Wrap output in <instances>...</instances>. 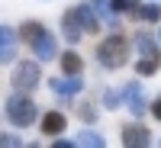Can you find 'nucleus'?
<instances>
[{
  "label": "nucleus",
  "instance_id": "6e6552de",
  "mask_svg": "<svg viewBox=\"0 0 161 148\" xmlns=\"http://www.w3.org/2000/svg\"><path fill=\"white\" fill-rule=\"evenodd\" d=\"M64 126H68V119H64L61 110H48V113H42V119H39V129H42L45 139H58L64 132Z\"/></svg>",
  "mask_w": 161,
  "mask_h": 148
},
{
  "label": "nucleus",
  "instance_id": "412c9836",
  "mask_svg": "<svg viewBox=\"0 0 161 148\" xmlns=\"http://www.w3.org/2000/svg\"><path fill=\"white\" fill-rule=\"evenodd\" d=\"M123 103V90H103V106L106 110H116Z\"/></svg>",
  "mask_w": 161,
  "mask_h": 148
},
{
  "label": "nucleus",
  "instance_id": "9d476101",
  "mask_svg": "<svg viewBox=\"0 0 161 148\" xmlns=\"http://www.w3.org/2000/svg\"><path fill=\"white\" fill-rule=\"evenodd\" d=\"M93 10H97V16L103 19V26H110V29H119V23H123V13L113 7V0H90Z\"/></svg>",
  "mask_w": 161,
  "mask_h": 148
},
{
  "label": "nucleus",
  "instance_id": "f3484780",
  "mask_svg": "<svg viewBox=\"0 0 161 148\" xmlns=\"http://www.w3.org/2000/svg\"><path fill=\"white\" fill-rule=\"evenodd\" d=\"M74 145H80V148H103L106 139L100 135V132H93V129H80L74 135Z\"/></svg>",
  "mask_w": 161,
  "mask_h": 148
},
{
  "label": "nucleus",
  "instance_id": "4be33fe9",
  "mask_svg": "<svg viewBox=\"0 0 161 148\" xmlns=\"http://www.w3.org/2000/svg\"><path fill=\"white\" fill-rule=\"evenodd\" d=\"M3 145H7V148H16V145H19V139L13 135V132H3Z\"/></svg>",
  "mask_w": 161,
  "mask_h": 148
},
{
  "label": "nucleus",
  "instance_id": "423d86ee",
  "mask_svg": "<svg viewBox=\"0 0 161 148\" xmlns=\"http://www.w3.org/2000/svg\"><path fill=\"white\" fill-rule=\"evenodd\" d=\"M48 87L58 93V97H80V90H84V77L80 74H64V77H52Z\"/></svg>",
  "mask_w": 161,
  "mask_h": 148
},
{
  "label": "nucleus",
  "instance_id": "a211bd4d",
  "mask_svg": "<svg viewBox=\"0 0 161 148\" xmlns=\"http://www.w3.org/2000/svg\"><path fill=\"white\" fill-rule=\"evenodd\" d=\"M158 68H161V55H158V58H139V61H136V74H139V77H155Z\"/></svg>",
  "mask_w": 161,
  "mask_h": 148
},
{
  "label": "nucleus",
  "instance_id": "5701e85b",
  "mask_svg": "<svg viewBox=\"0 0 161 148\" xmlns=\"http://www.w3.org/2000/svg\"><path fill=\"white\" fill-rule=\"evenodd\" d=\"M152 116L161 119V97H155V103H152Z\"/></svg>",
  "mask_w": 161,
  "mask_h": 148
},
{
  "label": "nucleus",
  "instance_id": "2eb2a0df",
  "mask_svg": "<svg viewBox=\"0 0 161 148\" xmlns=\"http://www.w3.org/2000/svg\"><path fill=\"white\" fill-rule=\"evenodd\" d=\"M58 61H61V74H80V71H84V58L74 52V45L68 52H61Z\"/></svg>",
  "mask_w": 161,
  "mask_h": 148
},
{
  "label": "nucleus",
  "instance_id": "393cba45",
  "mask_svg": "<svg viewBox=\"0 0 161 148\" xmlns=\"http://www.w3.org/2000/svg\"><path fill=\"white\" fill-rule=\"evenodd\" d=\"M158 145H161V142H158Z\"/></svg>",
  "mask_w": 161,
  "mask_h": 148
},
{
  "label": "nucleus",
  "instance_id": "aec40b11",
  "mask_svg": "<svg viewBox=\"0 0 161 148\" xmlns=\"http://www.w3.org/2000/svg\"><path fill=\"white\" fill-rule=\"evenodd\" d=\"M139 3H142V0H113V7L123 13V16H132V13L139 10Z\"/></svg>",
  "mask_w": 161,
  "mask_h": 148
},
{
  "label": "nucleus",
  "instance_id": "9b49d317",
  "mask_svg": "<svg viewBox=\"0 0 161 148\" xmlns=\"http://www.w3.org/2000/svg\"><path fill=\"white\" fill-rule=\"evenodd\" d=\"M29 48H32V55H36L39 61H52V58L61 55V52H58V39L52 36V32H45V36L39 39L36 45H29Z\"/></svg>",
  "mask_w": 161,
  "mask_h": 148
},
{
  "label": "nucleus",
  "instance_id": "f257e3e1",
  "mask_svg": "<svg viewBox=\"0 0 161 148\" xmlns=\"http://www.w3.org/2000/svg\"><path fill=\"white\" fill-rule=\"evenodd\" d=\"M3 119H7V126L10 129H29V126H36L39 119V106L32 103V97L29 93H13V97H7L3 100Z\"/></svg>",
  "mask_w": 161,
  "mask_h": 148
},
{
  "label": "nucleus",
  "instance_id": "ddd939ff",
  "mask_svg": "<svg viewBox=\"0 0 161 148\" xmlns=\"http://www.w3.org/2000/svg\"><path fill=\"white\" fill-rule=\"evenodd\" d=\"M45 32H48V26H42L39 19H26V23L19 26V42H23V45H36Z\"/></svg>",
  "mask_w": 161,
  "mask_h": 148
},
{
  "label": "nucleus",
  "instance_id": "39448f33",
  "mask_svg": "<svg viewBox=\"0 0 161 148\" xmlns=\"http://www.w3.org/2000/svg\"><path fill=\"white\" fill-rule=\"evenodd\" d=\"M119 139H123L126 148H145V145H152V129L145 123H126Z\"/></svg>",
  "mask_w": 161,
  "mask_h": 148
},
{
  "label": "nucleus",
  "instance_id": "f8f14e48",
  "mask_svg": "<svg viewBox=\"0 0 161 148\" xmlns=\"http://www.w3.org/2000/svg\"><path fill=\"white\" fill-rule=\"evenodd\" d=\"M74 13H77V19H80V26H84V32H100V16H97V10H93V3H77L74 7Z\"/></svg>",
  "mask_w": 161,
  "mask_h": 148
},
{
  "label": "nucleus",
  "instance_id": "6ab92c4d",
  "mask_svg": "<svg viewBox=\"0 0 161 148\" xmlns=\"http://www.w3.org/2000/svg\"><path fill=\"white\" fill-rule=\"evenodd\" d=\"M74 110H77V116H80V119H84V123H87V126L93 123V119H97V106H93L90 100H87V103H77V106H74Z\"/></svg>",
  "mask_w": 161,
  "mask_h": 148
},
{
  "label": "nucleus",
  "instance_id": "f03ea898",
  "mask_svg": "<svg viewBox=\"0 0 161 148\" xmlns=\"http://www.w3.org/2000/svg\"><path fill=\"white\" fill-rule=\"evenodd\" d=\"M129 55H132V42L123 32H116V29L97 45V61H100V68H106V71L123 68V64L129 61Z\"/></svg>",
  "mask_w": 161,
  "mask_h": 148
},
{
  "label": "nucleus",
  "instance_id": "1a4fd4ad",
  "mask_svg": "<svg viewBox=\"0 0 161 148\" xmlns=\"http://www.w3.org/2000/svg\"><path fill=\"white\" fill-rule=\"evenodd\" d=\"M61 36H64V42H68V45H77V39L84 36V26H80L74 7L64 10V16H61Z\"/></svg>",
  "mask_w": 161,
  "mask_h": 148
},
{
  "label": "nucleus",
  "instance_id": "20e7f679",
  "mask_svg": "<svg viewBox=\"0 0 161 148\" xmlns=\"http://www.w3.org/2000/svg\"><path fill=\"white\" fill-rule=\"evenodd\" d=\"M123 103H126V110L132 116H145V110H148V100H145V90L139 80H126V87H123Z\"/></svg>",
  "mask_w": 161,
  "mask_h": 148
},
{
  "label": "nucleus",
  "instance_id": "4468645a",
  "mask_svg": "<svg viewBox=\"0 0 161 148\" xmlns=\"http://www.w3.org/2000/svg\"><path fill=\"white\" fill-rule=\"evenodd\" d=\"M136 52H139V58H158L161 55V45H158V39H152L148 32H136Z\"/></svg>",
  "mask_w": 161,
  "mask_h": 148
},
{
  "label": "nucleus",
  "instance_id": "7ed1b4c3",
  "mask_svg": "<svg viewBox=\"0 0 161 148\" xmlns=\"http://www.w3.org/2000/svg\"><path fill=\"white\" fill-rule=\"evenodd\" d=\"M10 84H13V90H19V93H32L39 84H42L39 58L36 61H19L16 68H13V74H10Z\"/></svg>",
  "mask_w": 161,
  "mask_h": 148
},
{
  "label": "nucleus",
  "instance_id": "0eeeda50",
  "mask_svg": "<svg viewBox=\"0 0 161 148\" xmlns=\"http://www.w3.org/2000/svg\"><path fill=\"white\" fill-rule=\"evenodd\" d=\"M16 42H19V29H13V26H0V61L3 64H13L16 58Z\"/></svg>",
  "mask_w": 161,
  "mask_h": 148
},
{
  "label": "nucleus",
  "instance_id": "dca6fc26",
  "mask_svg": "<svg viewBox=\"0 0 161 148\" xmlns=\"http://www.w3.org/2000/svg\"><path fill=\"white\" fill-rule=\"evenodd\" d=\"M132 16H136L139 23H161V3L158 0H148V3H139V10L132 13Z\"/></svg>",
  "mask_w": 161,
  "mask_h": 148
},
{
  "label": "nucleus",
  "instance_id": "b1692460",
  "mask_svg": "<svg viewBox=\"0 0 161 148\" xmlns=\"http://www.w3.org/2000/svg\"><path fill=\"white\" fill-rule=\"evenodd\" d=\"M158 45H161V29H158Z\"/></svg>",
  "mask_w": 161,
  "mask_h": 148
}]
</instances>
